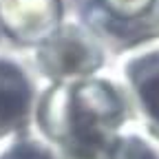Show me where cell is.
I'll list each match as a JSON object with an SVG mask.
<instances>
[{"label": "cell", "instance_id": "obj_2", "mask_svg": "<svg viewBox=\"0 0 159 159\" xmlns=\"http://www.w3.org/2000/svg\"><path fill=\"white\" fill-rule=\"evenodd\" d=\"M42 0H0V22L16 38H29L44 25Z\"/></svg>", "mask_w": 159, "mask_h": 159}, {"label": "cell", "instance_id": "obj_3", "mask_svg": "<svg viewBox=\"0 0 159 159\" xmlns=\"http://www.w3.org/2000/svg\"><path fill=\"white\" fill-rule=\"evenodd\" d=\"M0 159H49V155L31 139H16L0 150Z\"/></svg>", "mask_w": 159, "mask_h": 159}, {"label": "cell", "instance_id": "obj_1", "mask_svg": "<svg viewBox=\"0 0 159 159\" xmlns=\"http://www.w3.org/2000/svg\"><path fill=\"white\" fill-rule=\"evenodd\" d=\"M29 84L18 66L0 62V135L20 126L29 111Z\"/></svg>", "mask_w": 159, "mask_h": 159}]
</instances>
